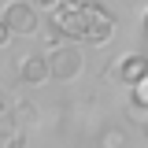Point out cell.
Masks as SVG:
<instances>
[{"label": "cell", "mask_w": 148, "mask_h": 148, "mask_svg": "<svg viewBox=\"0 0 148 148\" xmlns=\"http://www.w3.org/2000/svg\"><path fill=\"white\" fill-rule=\"evenodd\" d=\"M141 26H145V37H148V11H145V18H141Z\"/></svg>", "instance_id": "30bf717a"}, {"label": "cell", "mask_w": 148, "mask_h": 148, "mask_svg": "<svg viewBox=\"0 0 148 148\" xmlns=\"http://www.w3.org/2000/svg\"><path fill=\"white\" fill-rule=\"evenodd\" d=\"M52 78V63L48 56H22L18 59V82L22 85H41Z\"/></svg>", "instance_id": "5b68a950"}, {"label": "cell", "mask_w": 148, "mask_h": 148, "mask_svg": "<svg viewBox=\"0 0 148 148\" xmlns=\"http://www.w3.org/2000/svg\"><path fill=\"white\" fill-rule=\"evenodd\" d=\"M4 26L11 30L15 37H34L41 30V15H37L34 0H11L4 8Z\"/></svg>", "instance_id": "7a4b0ae2"}, {"label": "cell", "mask_w": 148, "mask_h": 148, "mask_svg": "<svg viewBox=\"0 0 148 148\" xmlns=\"http://www.w3.org/2000/svg\"><path fill=\"white\" fill-rule=\"evenodd\" d=\"M82 45V41H78ZM78 45H59V48H52L48 52V63H52V78L56 82H74L78 74H82V67H85V59H82V48Z\"/></svg>", "instance_id": "3957f363"}, {"label": "cell", "mask_w": 148, "mask_h": 148, "mask_svg": "<svg viewBox=\"0 0 148 148\" xmlns=\"http://www.w3.org/2000/svg\"><path fill=\"white\" fill-rule=\"evenodd\" d=\"M52 26L82 45H108L115 37V15L96 0H59L52 8Z\"/></svg>", "instance_id": "6da1fadb"}, {"label": "cell", "mask_w": 148, "mask_h": 148, "mask_svg": "<svg viewBox=\"0 0 148 148\" xmlns=\"http://www.w3.org/2000/svg\"><path fill=\"white\" fill-rule=\"evenodd\" d=\"M126 145V133L122 130H104L100 133V148H122Z\"/></svg>", "instance_id": "52a82bcc"}, {"label": "cell", "mask_w": 148, "mask_h": 148, "mask_svg": "<svg viewBox=\"0 0 148 148\" xmlns=\"http://www.w3.org/2000/svg\"><path fill=\"white\" fill-rule=\"evenodd\" d=\"M141 130H145V137H148V119H145V122H141Z\"/></svg>", "instance_id": "8fae6325"}, {"label": "cell", "mask_w": 148, "mask_h": 148, "mask_svg": "<svg viewBox=\"0 0 148 148\" xmlns=\"http://www.w3.org/2000/svg\"><path fill=\"white\" fill-rule=\"evenodd\" d=\"M15 115H18V122H22V126H34V122H37V108H34V104H18Z\"/></svg>", "instance_id": "ba28073f"}, {"label": "cell", "mask_w": 148, "mask_h": 148, "mask_svg": "<svg viewBox=\"0 0 148 148\" xmlns=\"http://www.w3.org/2000/svg\"><path fill=\"white\" fill-rule=\"evenodd\" d=\"M111 74H115L122 85H137V82L148 74V56H145V52H130V56H122V59L115 63V71H111Z\"/></svg>", "instance_id": "277c9868"}, {"label": "cell", "mask_w": 148, "mask_h": 148, "mask_svg": "<svg viewBox=\"0 0 148 148\" xmlns=\"http://www.w3.org/2000/svg\"><path fill=\"white\" fill-rule=\"evenodd\" d=\"M130 104H137V108H148V74L137 82V85H130Z\"/></svg>", "instance_id": "8992f818"}, {"label": "cell", "mask_w": 148, "mask_h": 148, "mask_svg": "<svg viewBox=\"0 0 148 148\" xmlns=\"http://www.w3.org/2000/svg\"><path fill=\"white\" fill-rule=\"evenodd\" d=\"M34 4H37V8H45V11H52V8L59 4V0H34Z\"/></svg>", "instance_id": "9c48e42d"}]
</instances>
